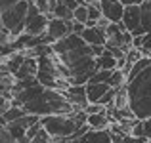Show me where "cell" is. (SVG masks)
Segmentation results:
<instances>
[{
  "instance_id": "cell-1",
  "label": "cell",
  "mask_w": 151,
  "mask_h": 143,
  "mask_svg": "<svg viewBox=\"0 0 151 143\" xmlns=\"http://www.w3.org/2000/svg\"><path fill=\"white\" fill-rule=\"evenodd\" d=\"M12 105H21L27 114H37L40 118L48 114H69L77 111L63 92L46 88L37 78L15 82Z\"/></svg>"
},
{
  "instance_id": "cell-2",
  "label": "cell",
  "mask_w": 151,
  "mask_h": 143,
  "mask_svg": "<svg viewBox=\"0 0 151 143\" xmlns=\"http://www.w3.org/2000/svg\"><path fill=\"white\" fill-rule=\"evenodd\" d=\"M130 97V109L134 117L145 120L151 118V65L126 84Z\"/></svg>"
},
{
  "instance_id": "cell-3",
  "label": "cell",
  "mask_w": 151,
  "mask_h": 143,
  "mask_svg": "<svg viewBox=\"0 0 151 143\" xmlns=\"http://www.w3.org/2000/svg\"><path fill=\"white\" fill-rule=\"evenodd\" d=\"M40 120L44 130L52 137H71L86 124L88 113L81 109L69 114H48V117H42Z\"/></svg>"
},
{
  "instance_id": "cell-4",
  "label": "cell",
  "mask_w": 151,
  "mask_h": 143,
  "mask_svg": "<svg viewBox=\"0 0 151 143\" xmlns=\"http://www.w3.org/2000/svg\"><path fill=\"white\" fill-rule=\"evenodd\" d=\"M37 80L42 86L52 90H59V92H65L71 86V82L67 80L61 74L58 65V55L52 51V54H44L38 55V73H37Z\"/></svg>"
},
{
  "instance_id": "cell-5",
  "label": "cell",
  "mask_w": 151,
  "mask_h": 143,
  "mask_svg": "<svg viewBox=\"0 0 151 143\" xmlns=\"http://www.w3.org/2000/svg\"><path fill=\"white\" fill-rule=\"evenodd\" d=\"M27 14H29V0H21V2L15 4V6L8 8V10H2V15H0L2 27L10 31L14 38L19 36V34L25 31Z\"/></svg>"
},
{
  "instance_id": "cell-6",
  "label": "cell",
  "mask_w": 151,
  "mask_h": 143,
  "mask_svg": "<svg viewBox=\"0 0 151 143\" xmlns=\"http://www.w3.org/2000/svg\"><path fill=\"white\" fill-rule=\"evenodd\" d=\"M50 23V15L42 14L33 2H29V14H27V21H25V31L23 33L33 34V36H42L48 29Z\"/></svg>"
},
{
  "instance_id": "cell-7",
  "label": "cell",
  "mask_w": 151,
  "mask_h": 143,
  "mask_svg": "<svg viewBox=\"0 0 151 143\" xmlns=\"http://www.w3.org/2000/svg\"><path fill=\"white\" fill-rule=\"evenodd\" d=\"M73 33V21H65V19H59L50 15V23H48V29L44 33V38L48 44H54V42L65 38L67 34Z\"/></svg>"
},
{
  "instance_id": "cell-8",
  "label": "cell",
  "mask_w": 151,
  "mask_h": 143,
  "mask_svg": "<svg viewBox=\"0 0 151 143\" xmlns=\"http://www.w3.org/2000/svg\"><path fill=\"white\" fill-rule=\"evenodd\" d=\"M122 25H124L126 29L134 34V36L145 34V31L142 29V10H140V6H128V8H124Z\"/></svg>"
},
{
  "instance_id": "cell-9",
  "label": "cell",
  "mask_w": 151,
  "mask_h": 143,
  "mask_svg": "<svg viewBox=\"0 0 151 143\" xmlns=\"http://www.w3.org/2000/svg\"><path fill=\"white\" fill-rule=\"evenodd\" d=\"M82 46H86L84 38L77 33H71V34H67L65 38L54 42V44H52V50H54L55 55H63V54H67V51L78 50V48H82Z\"/></svg>"
},
{
  "instance_id": "cell-10",
  "label": "cell",
  "mask_w": 151,
  "mask_h": 143,
  "mask_svg": "<svg viewBox=\"0 0 151 143\" xmlns=\"http://www.w3.org/2000/svg\"><path fill=\"white\" fill-rule=\"evenodd\" d=\"M100 8L103 17H107L111 23H122L124 4L121 0H100Z\"/></svg>"
},
{
  "instance_id": "cell-11",
  "label": "cell",
  "mask_w": 151,
  "mask_h": 143,
  "mask_svg": "<svg viewBox=\"0 0 151 143\" xmlns=\"http://www.w3.org/2000/svg\"><path fill=\"white\" fill-rule=\"evenodd\" d=\"M63 94H65V97L69 99L71 103H73V107H75L77 111L86 109V107L90 105L88 94H86V86H75V84H71Z\"/></svg>"
},
{
  "instance_id": "cell-12",
  "label": "cell",
  "mask_w": 151,
  "mask_h": 143,
  "mask_svg": "<svg viewBox=\"0 0 151 143\" xmlns=\"http://www.w3.org/2000/svg\"><path fill=\"white\" fill-rule=\"evenodd\" d=\"M75 143H115L109 130H90L81 137H73Z\"/></svg>"
},
{
  "instance_id": "cell-13",
  "label": "cell",
  "mask_w": 151,
  "mask_h": 143,
  "mask_svg": "<svg viewBox=\"0 0 151 143\" xmlns=\"http://www.w3.org/2000/svg\"><path fill=\"white\" fill-rule=\"evenodd\" d=\"M82 38H84V42L88 46H105L107 44V33L105 29H101V27H86L84 33L81 34Z\"/></svg>"
},
{
  "instance_id": "cell-14",
  "label": "cell",
  "mask_w": 151,
  "mask_h": 143,
  "mask_svg": "<svg viewBox=\"0 0 151 143\" xmlns=\"http://www.w3.org/2000/svg\"><path fill=\"white\" fill-rule=\"evenodd\" d=\"M111 90L109 84L105 82H88L86 84V94H88V101L90 103H100V99Z\"/></svg>"
},
{
  "instance_id": "cell-15",
  "label": "cell",
  "mask_w": 151,
  "mask_h": 143,
  "mask_svg": "<svg viewBox=\"0 0 151 143\" xmlns=\"http://www.w3.org/2000/svg\"><path fill=\"white\" fill-rule=\"evenodd\" d=\"M86 124L92 130H109V126L113 124V120H111V117L107 113H96V114H88Z\"/></svg>"
},
{
  "instance_id": "cell-16",
  "label": "cell",
  "mask_w": 151,
  "mask_h": 143,
  "mask_svg": "<svg viewBox=\"0 0 151 143\" xmlns=\"http://www.w3.org/2000/svg\"><path fill=\"white\" fill-rule=\"evenodd\" d=\"M96 61H98V71H115V69H119V59L115 57L107 48L100 57H96Z\"/></svg>"
},
{
  "instance_id": "cell-17",
  "label": "cell",
  "mask_w": 151,
  "mask_h": 143,
  "mask_svg": "<svg viewBox=\"0 0 151 143\" xmlns=\"http://www.w3.org/2000/svg\"><path fill=\"white\" fill-rule=\"evenodd\" d=\"M149 65H151V57H149V55H144V57H140V59H138V61L132 65V71H130L128 77H126V84H128V82H132L140 73H144V71L147 69Z\"/></svg>"
},
{
  "instance_id": "cell-18",
  "label": "cell",
  "mask_w": 151,
  "mask_h": 143,
  "mask_svg": "<svg viewBox=\"0 0 151 143\" xmlns=\"http://www.w3.org/2000/svg\"><path fill=\"white\" fill-rule=\"evenodd\" d=\"M25 114H27V111L23 109L21 105H12L10 109L2 111V124H8V122H14V120H17V118L25 117Z\"/></svg>"
},
{
  "instance_id": "cell-19",
  "label": "cell",
  "mask_w": 151,
  "mask_h": 143,
  "mask_svg": "<svg viewBox=\"0 0 151 143\" xmlns=\"http://www.w3.org/2000/svg\"><path fill=\"white\" fill-rule=\"evenodd\" d=\"M142 10V29L145 33H151V0H144L140 4Z\"/></svg>"
},
{
  "instance_id": "cell-20",
  "label": "cell",
  "mask_w": 151,
  "mask_h": 143,
  "mask_svg": "<svg viewBox=\"0 0 151 143\" xmlns=\"http://www.w3.org/2000/svg\"><path fill=\"white\" fill-rule=\"evenodd\" d=\"M126 84V74L122 73V69H115L113 71V77L109 80V86L111 88H121V86Z\"/></svg>"
},
{
  "instance_id": "cell-21",
  "label": "cell",
  "mask_w": 151,
  "mask_h": 143,
  "mask_svg": "<svg viewBox=\"0 0 151 143\" xmlns=\"http://www.w3.org/2000/svg\"><path fill=\"white\" fill-rule=\"evenodd\" d=\"M75 21H78V23H88L90 21L88 4H81V6L75 10Z\"/></svg>"
},
{
  "instance_id": "cell-22",
  "label": "cell",
  "mask_w": 151,
  "mask_h": 143,
  "mask_svg": "<svg viewBox=\"0 0 151 143\" xmlns=\"http://www.w3.org/2000/svg\"><path fill=\"white\" fill-rule=\"evenodd\" d=\"M115 143H149V139L145 137H136L132 134H126V136H113Z\"/></svg>"
},
{
  "instance_id": "cell-23",
  "label": "cell",
  "mask_w": 151,
  "mask_h": 143,
  "mask_svg": "<svg viewBox=\"0 0 151 143\" xmlns=\"http://www.w3.org/2000/svg\"><path fill=\"white\" fill-rule=\"evenodd\" d=\"M111 77H113V71H98V73L90 78V82H105V84H109Z\"/></svg>"
},
{
  "instance_id": "cell-24",
  "label": "cell",
  "mask_w": 151,
  "mask_h": 143,
  "mask_svg": "<svg viewBox=\"0 0 151 143\" xmlns=\"http://www.w3.org/2000/svg\"><path fill=\"white\" fill-rule=\"evenodd\" d=\"M31 143H54V137H52L50 134L46 132L44 128H42L40 132H38L37 136H35L33 139H31Z\"/></svg>"
},
{
  "instance_id": "cell-25",
  "label": "cell",
  "mask_w": 151,
  "mask_h": 143,
  "mask_svg": "<svg viewBox=\"0 0 151 143\" xmlns=\"http://www.w3.org/2000/svg\"><path fill=\"white\" fill-rule=\"evenodd\" d=\"M0 143H17V139L14 137V134H12L6 126L0 128Z\"/></svg>"
},
{
  "instance_id": "cell-26",
  "label": "cell",
  "mask_w": 151,
  "mask_h": 143,
  "mask_svg": "<svg viewBox=\"0 0 151 143\" xmlns=\"http://www.w3.org/2000/svg\"><path fill=\"white\" fill-rule=\"evenodd\" d=\"M142 54L151 57V33L144 34V46H142Z\"/></svg>"
},
{
  "instance_id": "cell-27",
  "label": "cell",
  "mask_w": 151,
  "mask_h": 143,
  "mask_svg": "<svg viewBox=\"0 0 151 143\" xmlns=\"http://www.w3.org/2000/svg\"><path fill=\"white\" fill-rule=\"evenodd\" d=\"M84 111H86L88 114H96V113H105V107L100 105V103H90V105L86 107Z\"/></svg>"
},
{
  "instance_id": "cell-28",
  "label": "cell",
  "mask_w": 151,
  "mask_h": 143,
  "mask_svg": "<svg viewBox=\"0 0 151 143\" xmlns=\"http://www.w3.org/2000/svg\"><path fill=\"white\" fill-rule=\"evenodd\" d=\"M29 2H33L35 6H37L38 10L42 11V14H50V6H48V0H29Z\"/></svg>"
},
{
  "instance_id": "cell-29",
  "label": "cell",
  "mask_w": 151,
  "mask_h": 143,
  "mask_svg": "<svg viewBox=\"0 0 151 143\" xmlns=\"http://www.w3.org/2000/svg\"><path fill=\"white\" fill-rule=\"evenodd\" d=\"M132 136H136V137H144V120H138L136 122V126L132 128Z\"/></svg>"
},
{
  "instance_id": "cell-30",
  "label": "cell",
  "mask_w": 151,
  "mask_h": 143,
  "mask_svg": "<svg viewBox=\"0 0 151 143\" xmlns=\"http://www.w3.org/2000/svg\"><path fill=\"white\" fill-rule=\"evenodd\" d=\"M144 137L145 139H151V118H145L144 120Z\"/></svg>"
},
{
  "instance_id": "cell-31",
  "label": "cell",
  "mask_w": 151,
  "mask_h": 143,
  "mask_svg": "<svg viewBox=\"0 0 151 143\" xmlns=\"http://www.w3.org/2000/svg\"><path fill=\"white\" fill-rule=\"evenodd\" d=\"M84 29H86V23H78V21H75V19H73V33L82 34V33H84Z\"/></svg>"
},
{
  "instance_id": "cell-32",
  "label": "cell",
  "mask_w": 151,
  "mask_h": 143,
  "mask_svg": "<svg viewBox=\"0 0 151 143\" xmlns=\"http://www.w3.org/2000/svg\"><path fill=\"white\" fill-rule=\"evenodd\" d=\"M122 4H124V8H128V6H140L144 0H121Z\"/></svg>"
},
{
  "instance_id": "cell-33",
  "label": "cell",
  "mask_w": 151,
  "mask_h": 143,
  "mask_svg": "<svg viewBox=\"0 0 151 143\" xmlns=\"http://www.w3.org/2000/svg\"><path fill=\"white\" fill-rule=\"evenodd\" d=\"M88 2H100V0H88Z\"/></svg>"
},
{
  "instance_id": "cell-34",
  "label": "cell",
  "mask_w": 151,
  "mask_h": 143,
  "mask_svg": "<svg viewBox=\"0 0 151 143\" xmlns=\"http://www.w3.org/2000/svg\"><path fill=\"white\" fill-rule=\"evenodd\" d=\"M149 143H151V139H149Z\"/></svg>"
}]
</instances>
